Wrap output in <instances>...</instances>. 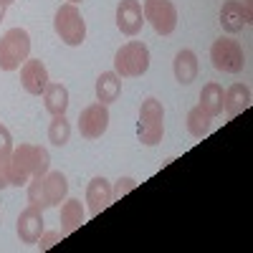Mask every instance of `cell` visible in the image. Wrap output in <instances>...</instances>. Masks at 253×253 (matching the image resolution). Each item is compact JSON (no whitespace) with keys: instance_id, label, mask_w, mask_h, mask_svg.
Listing matches in <instances>:
<instances>
[{"instance_id":"cell-1","label":"cell","mask_w":253,"mask_h":253,"mask_svg":"<svg viewBox=\"0 0 253 253\" xmlns=\"http://www.w3.org/2000/svg\"><path fill=\"white\" fill-rule=\"evenodd\" d=\"M48 165H51V157L46 147H36V144L13 147L8 180L13 187H23L31 182V177H43L48 172Z\"/></svg>"},{"instance_id":"cell-2","label":"cell","mask_w":253,"mask_h":253,"mask_svg":"<svg viewBox=\"0 0 253 253\" xmlns=\"http://www.w3.org/2000/svg\"><path fill=\"white\" fill-rule=\"evenodd\" d=\"M69 193V180L63 172H46L43 177H31L28 182V203L46 210L61 205Z\"/></svg>"},{"instance_id":"cell-3","label":"cell","mask_w":253,"mask_h":253,"mask_svg":"<svg viewBox=\"0 0 253 253\" xmlns=\"http://www.w3.org/2000/svg\"><path fill=\"white\" fill-rule=\"evenodd\" d=\"M150 69V48L142 41H129L114 53V74L122 79L142 76Z\"/></svg>"},{"instance_id":"cell-4","label":"cell","mask_w":253,"mask_h":253,"mask_svg":"<svg viewBox=\"0 0 253 253\" xmlns=\"http://www.w3.org/2000/svg\"><path fill=\"white\" fill-rule=\"evenodd\" d=\"M165 134V109L157 99H144L139 107V122H137V137L142 144L155 147L162 142Z\"/></svg>"},{"instance_id":"cell-5","label":"cell","mask_w":253,"mask_h":253,"mask_svg":"<svg viewBox=\"0 0 253 253\" xmlns=\"http://www.w3.org/2000/svg\"><path fill=\"white\" fill-rule=\"evenodd\" d=\"M53 28H56V36L66 46H81L84 38H86V23H84L81 10L76 8V3H63L56 10Z\"/></svg>"},{"instance_id":"cell-6","label":"cell","mask_w":253,"mask_h":253,"mask_svg":"<svg viewBox=\"0 0 253 253\" xmlns=\"http://www.w3.org/2000/svg\"><path fill=\"white\" fill-rule=\"evenodd\" d=\"M31 53V36L23 28H10L0 38V69L3 71H15L20 63L28 61Z\"/></svg>"},{"instance_id":"cell-7","label":"cell","mask_w":253,"mask_h":253,"mask_svg":"<svg viewBox=\"0 0 253 253\" xmlns=\"http://www.w3.org/2000/svg\"><path fill=\"white\" fill-rule=\"evenodd\" d=\"M210 61H213V66L223 74H238L246 63V56H243V48H241L238 41L218 38V41H213V46H210Z\"/></svg>"},{"instance_id":"cell-8","label":"cell","mask_w":253,"mask_h":253,"mask_svg":"<svg viewBox=\"0 0 253 253\" xmlns=\"http://www.w3.org/2000/svg\"><path fill=\"white\" fill-rule=\"evenodd\" d=\"M142 13L160 36H170L177 28V8L172 5V0H144Z\"/></svg>"},{"instance_id":"cell-9","label":"cell","mask_w":253,"mask_h":253,"mask_svg":"<svg viewBox=\"0 0 253 253\" xmlns=\"http://www.w3.org/2000/svg\"><path fill=\"white\" fill-rule=\"evenodd\" d=\"M109 126V109L107 104H89L86 109H81L79 114V132L84 139H99Z\"/></svg>"},{"instance_id":"cell-10","label":"cell","mask_w":253,"mask_h":253,"mask_svg":"<svg viewBox=\"0 0 253 253\" xmlns=\"http://www.w3.org/2000/svg\"><path fill=\"white\" fill-rule=\"evenodd\" d=\"M43 210L36 208V205H28L23 213L18 215V238L23 243H38V238L43 236Z\"/></svg>"},{"instance_id":"cell-11","label":"cell","mask_w":253,"mask_h":253,"mask_svg":"<svg viewBox=\"0 0 253 253\" xmlns=\"http://www.w3.org/2000/svg\"><path fill=\"white\" fill-rule=\"evenodd\" d=\"M20 84H23V89L33 96H41L48 86V71L43 66V61L41 58H28L23 63V69H20Z\"/></svg>"},{"instance_id":"cell-12","label":"cell","mask_w":253,"mask_h":253,"mask_svg":"<svg viewBox=\"0 0 253 253\" xmlns=\"http://www.w3.org/2000/svg\"><path fill=\"white\" fill-rule=\"evenodd\" d=\"M144 26V13L139 0H122L117 5V28L124 36H137Z\"/></svg>"},{"instance_id":"cell-13","label":"cell","mask_w":253,"mask_h":253,"mask_svg":"<svg viewBox=\"0 0 253 253\" xmlns=\"http://www.w3.org/2000/svg\"><path fill=\"white\" fill-rule=\"evenodd\" d=\"M251 23V5L241 0H228L220 8V26L225 33H238Z\"/></svg>"},{"instance_id":"cell-14","label":"cell","mask_w":253,"mask_h":253,"mask_svg":"<svg viewBox=\"0 0 253 253\" xmlns=\"http://www.w3.org/2000/svg\"><path fill=\"white\" fill-rule=\"evenodd\" d=\"M112 185L104 177H94L86 187V203H89V215H99L104 208L112 203Z\"/></svg>"},{"instance_id":"cell-15","label":"cell","mask_w":253,"mask_h":253,"mask_svg":"<svg viewBox=\"0 0 253 253\" xmlns=\"http://www.w3.org/2000/svg\"><path fill=\"white\" fill-rule=\"evenodd\" d=\"M251 107V89L246 84H233L230 89H225L223 96V112L228 117H238L241 112H246Z\"/></svg>"},{"instance_id":"cell-16","label":"cell","mask_w":253,"mask_h":253,"mask_svg":"<svg viewBox=\"0 0 253 253\" xmlns=\"http://www.w3.org/2000/svg\"><path fill=\"white\" fill-rule=\"evenodd\" d=\"M172 71H175V79L180 84H185V86H187V84H193L198 79V56L190 48H182L175 56V61H172Z\"/></svg>"},{"instance_id":"cell-17","label":"cell","mask_w":253,"mask_h":253,"mask_svg":"<svg viewBox=\"0 0 253 253\" xmlns=\"http://www.w3.org/2000/svg\"><path fill=\"white\" fill-rule=\"evenodd\" d=\"M43 104H46V112L53 117H63L69 109V89L63 84H48L46 91H43Z\"/></svg>"},{"instance_id":"cell-18","label":"cell","mask_w":253,"mask_h":253,"mask_svg":"<svg viewBox=\"0 0 253 253\" xmlns=\"http://www.w3.org/2000/svg\"><path fill=\"white\" fill-rule=\"evenodd\" d=\"M84 220H86V213H84L81 200L71 198V200H66L61 205V230H63V236H69L76 228H81Z\"/></svg>"},{"instance_id":"cell-19","label":"cell","mask_w":253,"mask_h":253,"mask_svg":"<svg viewBox=\"0 0 253 253\" xmlns=\"http://www.w3.org/2000/svg\"><path fill=\"white\" fill-rule=\"evenodd\" d=\"M119 91H122V76H117L114 71H104L96 79V101L112 104L119 99Z\"/></svg>"},{"instance_id":"cell-20","label":"cell","mask_w":253,"mask_h":253,"mask_svg":"<svg viewBox=\"0 0 253 253\" xmlns=\"http://www.w3.org/2000/svg\"><path fill=\"white\" fill-rule=\"evenodd\" d=\"M223 96H225V91H223L220 84L210 81V84H205L203 91H200V104H198V107L203 112H208L210 117H218L223 112Z\"/></svg>"},{"instance_id":"cell-21","label":"cell","mask_w":253,"mask_h":253,"mask_svg":"<svg viewBox=\"0 0 253 253\" xmlns=\"http://www.w3.org/2000/svg\"><path fill=\"white\" fill-rule=\"evenodd\" d=\"M210 124H213V117L203 112L200 107H193L187 112V132L193 137H205L210 132Z\"/></svg>"},{"instance_id":"cell-22","label":"cell","mask_w":253,"mask_h":253,"mask_svg":"<svg viewBox=\"0 0 253 253\" xmlns=\"http://www.w3.org/2000/svg\"><path fill=\"white\" fill-rule=\"evenodd\" d=\"M48 139L56 147H63L71 139V124H69L66 114H63V117H53V122L48 124Z\"/></svg>"},{"instance_id":"cell-23","label":"cell","mask_w":253,"mask_h":253,"mask_svg":"<svg viewBox=\"0 0 253 253\" xmlns=\"http://www.w3.org/2000/svg\"><path fill=\"white\" fill-rule=\"evenodd\" d=\"M10 152H13V137L8 132V126L0 124V160L10 157Z\"/></svg>"},{"instance_id":"cell-24","label":"cell","mask_w":253,"mask_h":253,"mask_svg":"<svg viewBox=\"0 0 253 253\" xmlns=\"http://www.w3.org/2000/svg\"><path fill=\"white\" fill-rule=\"evenodd\" d=\"M134 187H137V182L132 177H119L117 185L112 187V198H122V195L129 193V190H134Z\"/></svg>"},{"instance_id":"cell-25","label":"cell","mask_w":253,"mask_h":253,"mask_svg":"<svg viewBox=\"0 0 253 253\" xmlns=\"http://www.w3.org/2000/svg\"><path fill=\"white\" fill-rule=\"evenodd\" d=\"M61 238H63V230H61V233H58V230H53V233H43V236L38 238V248H41V251H48V248L56 246Z\"/></svg>"},{"instance_id":"cell-26","label":"cell","mask_w":253,"mask_h":253,"mask_svg":"<svg viewBox=\"0 0 253 253\" xmlns=\"http://www.w3.org/2000/svg\"><path fill=\"white\" fill-rule=\"evenodd\" d=\"M8 170H10V157H3V160H0V190H5L10 185Z\"/></svg>"},{"instance_id":"cell-27","label":"cell","mask_w":253,"mask_h":253,"mask_svg":"<svg viewBox=\"0 0 253 253\" xmlns=\"http://www.w3.org/2000/svg\"><path fill=\"white\" fill-rule=\"evenodd\" d=\"M5 8H8V5H3V3H0V20L5 18Z\"/></svg>"},{"instance_id":"cell-28","label":"cell","mask_w":253,"mask_h":253,"mask_svg":"<svg viewBox=\"0 0 253 253\" xmlns=\"http://www.w3.org/2000/svg\"><path fill=\"white\" fill-rule=\"evenodd\" d=\"M0 3H3V5H10V3H15V0H0Z\"/></svg>"},{"instance_id":"cell-29","label":"cell","mask_w":253,"mask_h":253,"mask_svg":"<svg viewBox=\"0 0 253 253\" xmlns=\"http://www.w3.org/2000/svg\"><path fill=\"white\" fill-rule=\"evenodd\" d=\"M69 3H81V0H69Z\"/></svg>"}]
</instances>
